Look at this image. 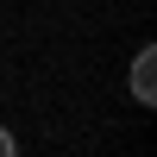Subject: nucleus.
I'll list each match as a JSON object with an SVG mask.
<instances>
[{"label": "nucleus", "mask_w": 157, "mask_h": 157, "mask_svg": "<svg viewBox=\"0 0 157 157\" xmlns=\"http://www.w3.org/2000/svg\"><path fill=\"white\" fill-rule=\"evenodd\" d=\"M132 94L145 101V107L157 101V50H138V63H132Z\"/></svg>", "instance_id": "obj_1"}, {"label": "nucleus", "mask_w": 157, "mask_h": 157, "mask_svg": "<svg viewBox=\"0 0 157 157\" xmlns=\"http://www.w3.org/2000/svg\"><path fill=\"white\" fill-rule=\"evenodd\" d=\"M13 151H19V138H13L6 126H0V157H13Z\"/></svg>", "instance_id": "obj_2"}]
</instances>
